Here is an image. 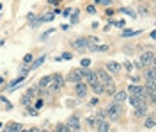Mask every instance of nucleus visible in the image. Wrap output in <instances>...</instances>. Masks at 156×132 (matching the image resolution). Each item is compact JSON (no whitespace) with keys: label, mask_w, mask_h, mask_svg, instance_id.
Masks as SVG:
<instances>
[{"label":"nucleus","mask_w":156,"mask_h":132,"mask_svg":"<svg viewBox=\"0 0 156 132\" xmlns=\"http://www.w3.org/2000/svg\"><path fill=\"white\" fill-rule=\"evenodd\" d=\"M105 111H107V118L110 120V122H119V120H121V116H122V112H124V109H122V104L110 102Z\"/></svg>","instance_id":"1"},{"label":"nucleus","mask_w":156,"mask_h":132,"mask_svg":"<svg viewBox=\"0 0 156 132\" xmlns=\"http://www.w3.org/2000/svg\"><path fill=\"white\" fill-rule=\"evenodd\" d=\"M138 62L142 64V70L147 68V66H154V52L153 48H149V50H144L140 55H138Z\"/></svg>","instance_id":"2"},{"label":"nucleus","mask_w":156,"mask_h":132,"mask_svg":"<svg viewBox=\"0 0 156 132\" xmlns=\"http://www.w3.org/2000/svg\"><path fill=\"white\" fill-rule=\"evenodd\" d=\"M126 93H129L131 96H138V98H142V100H147L146 88H144L142 84H129L128 89H126Z\"/></svg>","instance_id":"3"},{"label":"nucleus","mask_w":156,"mask_h":132,"mask_svg":"<svg viewBox=\"0 0 156 132\" xmlns=\"http://www.w3.org/2000/svg\"><path fill=\"white\" fill-rule=\"evenodd\" d=\"M94 71H96V77H98V82H99V84H103V86H110V84H114L112 75H110L105 68H96Z\"/></svg>","instance_id":"4"},{"label":"nucleus","mask_w":156,"mask_h":132,"mask_svg":"<svg viewBox=\"0 0 156 132\" xmlns=\"http://www.w3.org/2000/svg\"><path fill=\"white\" fill-rule=\"evenodd\" d=\"M69 45H71V48H73V50L80 52V54L87 52V48H89V43H87V40H85V38H76V40L71 41Z\"/></svg>","instance_id":"5"},{"label":"nucleus","mask_w":156,"mask_h":132,"mask_svg":"<svg viewBox=\"0 0 156 132\" xmlns=\"http://www.w3.org/2000/svg\"><path fill=\"white\" fill-rule=\"evenodd\" d=\"M73 91H75V95H76L78 98H85L89 93V86L85 84V82H76L75 86H73Z\"/></svg>","instance_id":"6"},{"label":"nucleus","mask_w":156,"mask_h":132,"mask_svg":"<svg viewBox=\"0 0 156 132\" xmlns=\"http://www.w3.org/2000/svg\"><path fill=\"white\" fill-rule=\"evenodd\" d=\"M66 125L69 127V130L71 132H82V127H80V118H78L76 114H71L68 118V122Z\"/></svg>","instance_id":"7"},{"label":"nucleus","mask_w":156,"mask_h":132,"mask_svg":"<svg viewBox=\"0 0 156 132\" xmlns=\"http://www.w3.org/2000/svg\"><path fill=\"white\" fill-rule=\"evenodd\" d=\"M105 70H107L110 75H119V73L122 71V66L115 61H108L107 64H105Z\"/></svg>","instance_id":"8"},{"label":"nucleus","mask_w":156,"mask_h":132,"mask_svg":"<svg viewBox=\"0 0 156 132\" xmlns=\"http://www.w3.org/2000/svg\"><path fill=\"white\" fill-rule=\"evenodd\" d=\"M142 120H144V129H149V130H153V129H154V125H156L154 112H147Z\"/></svg>","instance_id":"9"},{"label":"nucleus","mask_w":156,"mask_h":132,"mask_svg":"<svg viewBox=\"0 0 156 132\" xmlns=\"http://www.w3.org/2000/svg\"><path fill=\"white\" fill-rule=\"evenodd\" d=\"M126 98H128V93L124 89H119V91H115L112 95V102H117V104H124Z\"/></svg>","instance_id":"10"},{"label":"nucleus","mask_w":156,"mask_h":132,"mask_svg":"<svg viewBox=\"0 0 156 132\" xmlns=\"http://www.w3.org/2000/svg\"><path fill=\"white\" fill-rule=\"evenodd\" d=\"M25 77H27V75H20L18 79H14V81H11L9 84H7V86H5V88H4V91H14V89H16V88H18V84L20 82H23L25 81Z\"/></svg>","instance_id":"11"},{"label":"nucleus","mask_w":156,"mask_h":132,"mask_svg":"<svg viewBox=\"0 0 156 132\" xmlns=\"http://www.w3.org/2000/svg\"><path fill=\"white\" fill-rule=\"evenodd\" d=\"M21 129H23V125L18 122H9L4 125V130L5 132H21Z\"/></svg>","instance_id":"12"},{"label":"nucleus","mask_w":156,"mask_h":132,"mask_svg":"<svg viewBox=\"0 0 156 132\" xmlns=\"http://www.w3.org/2000/svg\"><path fill=\"white\" fill-rule=\"evenodd\" d=\"M98 132H110V122L108 120H96V127Z\"/></svg>","instance_id":"13"},{"label":"nucleus","mask_w":156,"mask_h":132,"mask_svg":"<svg viewBox=\"0 0 156 132\" xmlns=\"http://www.w3.org/2000/svg\"><path fill=\"white\" fill-rule=\"evenodd\" d=\"M142 75L146 81H156V68L154 66H149V68H144L142 70Z\"/></svg>","instance_id":"14"},{"label":"nucleus","mask_w":156,"mask_h":132,"mask_svg":"<svg viewBox=\"0 0 156 132\" xmlns=\"http://www.w3.org/2000/svg\"><path fill=\"white\" fill-rule=\"evenodd\" d=\"M68 81H69V82H73V84H76V82H82V75H80L78 68H76V70H71V71L68 73Z\"/></svg>","instance_id":"15"},{"label":"nucleus","mask_w":156,"mask_h":132,"mask_svg":"<svg viewBox=\"0 0 156 132\" xmlns=\"http://www.w3.org/2000/svg\"><path fill=\"white\" fill-rule=\"evenodd\" d=\"M50 82H51V75H46V77H43V79L39 81L37 88H39V89H41V95H43V91H44V89H48Z\"/></svg>","instance_id":"16"},{"label":"nucleus","mask_w":156,"mask_h":132,"mask_svg":"<svg viewBox=\"0 0 156 132\" xmlns=\"http://www.w3.org/2000/svg\"><path fill=\"white\" fill-rule=\"evenodd\" d=\"M44 61H46V55H41V57H37V59H34V61L29 64V70H30V71L37 70V68H39V66H41Z\"/></svg>","instance_id":"17"},{"label":"nucleus","mask_w":156,"mask_h":132,"mask_svg":"<svg viewBox=\"0 0 156 132\" xmlns=\"http://www.w3.org/2000/svg\"><path fill=\"white\" fill-rule=\"evenodd\" d=\"M146 114H147V105H140V107H135V112H133V116H135L136 120H142Z\"/></svg>","instance_id":"18"},{"label":"nucleus","mask_w":156,"mask_h":132,"mask_svg":"<svg viewBox=\"0 0 156 132\" xmlns=\"http://www.w3.org/2000/svg\"><path fill=\"white\" fill-rule=\"evenodd\" d=\"M90 89H92V93H94L96 96H99V95H105V86H103V84H99V82H98L96 86H90Z\"/></svg>","instance_id":"19"},{"label":"nucleus","mask_w":156,"mask_h":132,"mask_svg":"<svg viewBox=\"0 0 156 132\" xmlns=\"http://www.w3.org/2000/svg\"><path fill=\"white\" fill-rule=\"evenodd\" d=\"M27 95L32 96V98H37V96H41V89H39L37 86H32V88L27 89Z\"/></svg>","instance_id":"20"},{"label":"nucleus","mask_w":156,"mask_h":132,"mask_svg":"<svg viewBox=\"0 0 156 132\" xmlns=\"http://www.w3.org/2000/svg\"><path fill=\"white\" fill-rule=\"evenodd\" d=\"M142 29H136V31H122L121 32V36L122 38H133V36H138V34H142Z\"/></svg>","instance_id":"21"},{"label":"nucleus","mask_w":156,"mask_h":132,"mask_svg":"<svg viewBox=\"0 0 156 132\" xmlns=\"http://www.w3.org/2000/svg\"><path fill=\"white\" fill-rule=\"evenodd\" d=\"M117 11H119V13H122V14H128V16H129V18H133V20L138 16V14H135V11L129 9V7H119Z\"/></svg>","instance_id":"22"},{"label":"nucleus","mask_w":156,"mask_h":132,"mask_svg":"<svg viewBox=\"0 0 156 132\" xmlns=\"http://www.w3.org/2000/svg\"><path fill=\"white\" fill-rule=\"evenodd\" d=\"M94 6H101V7H110L114 6V0H92Z\"/></svg>","instance_id":"23"},{"label":"nucleus","mask_w":156,"mask_h":132,"mask_svg":"<svg viewBox=\"0 0 156 132\" xmlns=\"http://www.w3.org/2000/svg\"><path fill=\"white\" fill-rule=\"evenodd\" d=\"M32 102H34V98H32V96H29L27 93L21 96V105H23V107H29V105H32Z\"/></svg>","instance_id":"24"},{"label":"nucleus","mask_w":156,"mask_h":132,"mask_svg":"<svg viewBox=\"0 0 156 132\" xmlns=\"http://www.w3.org/2000/svg\"><path fill=\"white\" fill-rule=\"evenodd\" d=\"M136 11H138V14H140V16H144V18H146V16H149V7H147L146 4H140Z\"/></svg>","instance_id":"25"},{"label":"nucleus","mask_w":156,"mask_h":132,"mask_svg":"<svg viewBox=\"0 0 156 132\" xmlns=\"http://www.w3.org/2000/svg\"><path fill=\"white\" fill-rule=\"evenodd\" d=\"M25 116H39V111L36 107L29 105V107H25Z\"/></svg>","instance_id":"26"},{"label":"nucleus","mask_w":156,"mask_h":132,"mask_svg":"<svg viewBox=\"0 0 156 132\" xmlns=\"http://www.w3.org/2000/svg\"><path fill=\"white\" fill-rule=\"evenodd\" d=\"M53 18H55V14H53V13H46V14L39 16V21H41V23H44V21H51Z\"/></svg>","instance_id":"27"},{"label":"nucleus","mask_w":156,"mask_h":132,"mask_svg":"<svg viewBox=\"0 0 156 132\" xmlns=\"http://www.w3.org/2000/svg\"><path fill=\"white\" fill-rule=\"evenodd\" d=\"M94 120H107V111H105V109H99V111L94 114Z\"/></svg>","instance_id":"28"},{"label":"nucleus","mask_w":156,"mask_h":132,"mask_svg":"<svg viewBox=\"0 0 156 132\" xmlns=\"http://www.w3.org/2000/svg\"><path fill=\"white\" fill-rule=\"evenodd\" d=\"M34 100H36V102H32V104H34V107L39 111V109L44 105V100H43V96H37V98H34Z\"/></svg>","instance_id":"29"},{"label":"nucleus","mask_w":156,"mask_h":132,"mask_svg":"<svg viewBox=\"0 0 156 132\" xmlns=\"http://www.w3.org/2000/svg\"><path fill=\"white\" fill-rule=\"evenodd\" d=\"M121 66H122V68H124V70H126V71H129V73H131V71H133V62L129 61V59H126V61L122 62V64H121Z\"/></svg>","instance_id":"30"},{"label":"nucleus","mask_w":156,"mask_h":132,"mask_svg":"<svg viewBox=\"0 0 156 132\" xmlns=\"http://www.w3.org/2000/svg\"><path fill=\"white\" fill-rule=\"evenodd\" d=\"M85 40H87L89 45H99V43H101V40H99V38H96V36H87Z\"/></svg>","instance_id":"31"},{"label":"nucleus","mask_w":156,"mask_h":132,"mask_svg":"<svg viewBox=\"0 0 156 132\" xmlns=\"http://www.w3.org/2000/svg\"><path fill=\"white\" fill-rule=\"evenodd\" d=\"M55 130H57V132H71V130H69V127L66 125V123H57Z\"/></svg>","instance_id":"32"},{"label":"nucleus","mask_w":156,"mask_h":132,"mask_svg":"<svg viewBox=\"0 0 156 132\" xmlns=\"http://www.w3.org/2000/svg\"><path fill=\"white\" fill-rule=\"evenodd\" d=\"M124 20H112V27H117V29H124Z\"/></svg>","instance_id":"33"},{"label":"nucleus","mask_w":156,"mask_h":132,"mask_svg":"<svg viewBox=\"0 0 156 132\" xmlns=\"http://www.w3.org/2000/svg\"><path fill=\"white\" fill-rule=\"evenodd\" d=\"M71 13H73V14H69V16H71V25H75V23H78V13H80V11L75 9V11H71Z\"/></svg>","instance_id":"34"},{"label":"nucleus","mask_w":156,"mask_h":132,"mask_svg":"<svg viewBox=\"0 0 156 132\" xmlns=\"http://www.w3.org/2000/svg\"><path fill=\"white\" fill-rule=\"evenodd\" d=\"M34 61V54H25L23 55V64H30Z\"/></svg>","instance_id":"35"},{"label":"nucleus","mask_w":156,"mask_h":132,"mask_svg":"<svg viewBox=\"0 0 156 132\" xmlns=\"http://www.w3.org/2000/svg\"><path fill=\"white\" fill-rule=\"evenodd\" d=\"M85 11H87L89 14H96V6H94V4H87Z\"/></svg>","instance_id":"36"},{"label":"nucleus","mask_w":156,"mask_h":132,"mask_svg":"<svg viewBox=\"0 0 156 132\" xmlns=\"http://www.w3.org/2000/svg\"><path fill=\"white\" fill-rule=\"evenodd\" d=\"M60 57H62V61H71V59H73V54H71V52H64Z\"/></svg>","instance_id":"37"},{"label":"nucleus","mask_w":156,"mask_h":132,"mask_svg":"<svg viewBox=\"0 0 156 132\" xmlns=\"http://www.w3.org/2000/svg\"><path fill=\"white\" fill-rule=\"evenodd\" d=\"M105 16H107V18H110V20H112V18L115 16V11H114V9H110V7H108V9L105 11Z\"/></svg>","instance_id":"38"},{"label":"nucleus","mask_w":156,"mask_h":132,"mask_svg":"<svg viewBox=\"0 0 156 132\" xmlns=\"http://www.w3.org/2000/svg\"><path fill=\"white\" fill-rule=\"evenodd\" d=\"M87 125L90 127V129H94V127H96V120H94V116H89V118H87Z\"/></svg>","instance_id":"39"},{"label":"nucleus","mask_w":156,"mask_h":132,"mask_svg":"<svg viewBox=\"0 0 156 132\" xmlns=\"http://www.w3.org/2000/svg\"><path fill=\"white\" fill-rule=\"evenodd\" d=\"M80 64H82V68H89V66H90V59H89V57H83Z\"/></svg>","instance_id":"40"},{"label":"nucleus","mask_w":156,"mask_h":132,"mask_svg":"<svg viewBox=\"0 0 156 132\" xmlns=\"http://www.w3.org/2000/svg\"><path fill=\"white\" fill-rule=\"evenodd\" d=\"M0 104H4V105H5V109H11V107H12L9 102H7V98H5V96H0Z\"/></svg>","instance_id":"41"},{"label":"nucleus","mask_w":156,"mask_h":132,"mask_svg":"<svg viewBox=\"0 0 156 132\" xmlns=\"http://www.w3.org/2000/svg\"><path fill=\"white\" fill-rule=\"evenodd\" d=\"M122 52H124L126 55H131V54L135 52V48H133V47H124V48H122Z\"/></svg>","instance_id":"42"},{"label":"nucleus","mask_w":156,"mask_h":132,"mask_svg":"<svg viewBox=\"0 0 156 132\" xmlns=\"http://www.w3.org/2000/svg\"><path fill=\"white\" fill-rule=\"evenodd\" d=\"M98 104H99V96H94V98H90V102H89L90 107H94V105H98Z\"/></svg>","instance_id":"43"},{"label":"nucleus","mask_w":156,"mask_h":132,"mask_svg":"<svg viewBox=\"0 0 156 132\" xmlns=\"http://www.w3.org/2000/svg\"><path fill=\"white\" fill-rule=\"evenodd\" d=\"M27 20H29V21L37 20V14H36V13H29V14H27Z\"/></svg>","instance_id":"44"},{"label":"nucleus","mask_w":156,"mask_h":132,"mask_svg":"<svg viewBox=\"0 0 156 132\" xmlns=\"http://www.w3.org/2000/svg\"><path fill=\"white\" fill-rule=\"evenodd\" d=\"M71 11H73V9H71V7H68V9H64V11H62V13H60V16H64V18H68L69 14H71Z\"/></svg>","instance_id":"45"},{"label":"nucleus","mask_w":156,"mask_h":132,"mask_svg":"<svg viewBox=\"0 0 156 132\" xmlns=\"http://www.w3.org/2000/svg\"><path fill=\"white\" fill-rule=\"evenodd\" d=\"M51 32H55V29H48L46 32H43V34H41V40H44V38H46V36H50Z\"/></svg>","instance_id":"46"},{"label":"nucleus","mask_w":156,"mask_h":132,"mask_svg":"<svg viewBox=\"0 0 156 132\" xmlns=\"http://www.w3.org/2000/svg\"><path fill=\"white\" fill-rule=\"evenodd\" d=\"M62 0H48V4H51V6H58Z\"/></svg>","instance_id":"47"},{"label":"nucleus","mask_w":156,"mask_h":132,"mask_svg":"<svg viewBox=\"0 0 156 132\" xmlns=\"http://www.w3.org/2000/svg\"><path fill=\"white\" fill-rule=\"evenodd\" d=\"M129 79H131V82H133V84H136V82H138V75H131Z\"/></svg>","instance_id":"48"},{"label":"nucleus","mask_w":156,"mask_h":132,"mask_svg":"<svg viewBox=\"0 0 156 132\" xmlns=\"http://www.w3.org/2000/svg\"><path fill=\"white\" fill-rule=\"evenodd\" d=\"M103 31H105V32H110V31H112V21L108 23V25H107V27H105V29H103Z\"/></svg>","instance_id":"49"},{"label":"nucleus","mask_w":156,"mask_h":132,"mask_svg":"<svg viewBox=\"0 0 156 132\" xmlns=\"http://www.w3.org/2000/svg\"><path fill=\"white\" fill-rule=\"evenodd\" d=\"M29 132H39V127H30Z\"/></svg>","instance_id":"50"},{"label":"nucleus","mask_w":156,"mask_h":132,"mask_svg":"<svg viewBox=\"0 0 156 132\" xmlns=\"http://www.w3.org/2000/svg\"><path fill=\"white\" fill-rule=\"evenodd\" d=\"M154 36H156V34H154V31H151V32H149V38H151L153 41H154Z\"/></svg>","instance_id":"51"},{"label":"nucleus","mask_w":156,"mask_h":132,"mask_svg":"<svg viewBox=\"0 0 156 132\" xmlns=\"http://www.w3.org/2000/svg\"><path fill=\"white\" fill-rule=\"evenodd\" d=\"M39 132H50L48 129H39Z\"/></svg>","instance_id":"52"},{"label":"nucleus","mask_w":156,"mask_h":132,"mask_svg":"<svg viewBox=\"0 0 156 132\" xmlns=\"http://www.w3.org/2000/svg\"><path fill=\"white\" fill-rule=\"evenodd\" d=\"M4 82H5L4 81V77H0V84H4Z\"/></svg>","instance_id":"53"},{"label":"nucleus","mask_w":156,"mask_h":132,"mask_svg":"<svg viewBox=\"0 0 156 132\" xmlns=\"http://www.w3.org/2000/svg\"><path fill=\"white\" fill-rule=\"evenodd\" d=\"M21 132H29V129H25V127H23V129H21Z\"/></svg>","instance_id":"54"},{"label":"nucleus","mask_w":156,"mask_h":132,"mask_svg":"<svg viewBox=\"0 0 156 132\" xmlns=\"http://www.w3.org/2000/svg\"><path fill=\"white\" fill-rule=\"evenodd\" d=\"M2 129H4V123H0V130H2Z\"/></svg>","instance_id":"55"},{"label":"nucleus","mask_w":156,"mask_h":132,"mask_svg":"<svg viewBox=\"0 0 156 132\" xmlns=\"http://www.w3.org/2000/svg\"><path fill=\"white\" fill-rule=\"evenodd\" d=\"M136 2H140V4H142V2H144V0H136Z\"/></svg>","instance_id":"56"},{"label":"nucleus","mask_w":156,"mask_h":132,"mask_svg":"<svg viewBox=\"0 0 156 132\" xmlns=\"http://www.w3.org/2000/svg\"><path fill=\"white\" fill-rule=\"evenodd\" d=\"M0 11H2V4H0Z\"/></svg>","instance_id":"57"},{"label":"nucleus","mask_w":156,"mask_h":132,"mask_svg":"<svg viewBox=\"0 0 156 132\" xmlns=\"http://www.w3.org/2000/svg\"><path fill=\"white\" fill-rule=\"evenodd\" d=\"M0 132H5V130H4V129H2V130H0Z\"/></svg>","instance_id":"58"},{"label":"nucleus","mask_w":156,"mask_h":132,"mask_svg":"<svg viewBox=\"0 0 156 132\" xmlns=\"http://www.w3.org/2000/svg\"><path fill=\"white\" fill-rule=\"evenodd\" d=\"M53 132H57V130H53Z\"/></svg>","instance_id":"59"}]
</instances>
